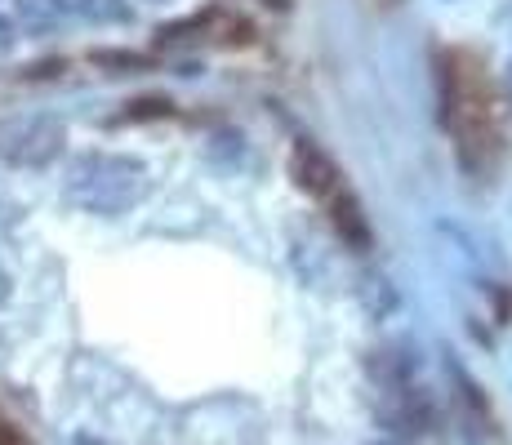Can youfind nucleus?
<instances>
[{"label": "nucleus", "instance_id": "1", "mask_svg": "<svg viewBox=\"0 0 512 445\" xmlns=\"http://www.w3.org/2000/svg\"><path fill=\"white\" fill-rule=\"evenodd\" d=\"M147 187V170L134 156L90 152L67 170V201L90 214H125Z\"/></svg>", "mask_w": 512, "mask_h": 445}, {"label": "nucleus", "instance_id": "2", "mask_svg": "<svg viewBox=\"0 0 512 445\" xmlns=\"http://www.w3.org/2000/svg\"><path fill=\"white\" fill-rule=\"evenodd\" d=\"M67 134L54 116H27L0 130V161L18 165V170H45L58 161Z\"/></svg>", "mask_w": 512, "mask_h": 445}, {"label": "nucleus", "instance_id": "3", "mask_svg": "<svg viewBox=\"0 0 512 445\" xmlns=\"http://www.w3.org/2000/svg\"><path fill=\"white\" fill-rule=\"evenodd\" d=\"M290 174H294V183H299L308 196H317V201H330V196L343 187L339 165H334L317 143H308V138H299V143H294V152H290Z\"/></svg>", "mask_w": 512, "mask_h": 445}, {"label": "nucleus", "instance_id": "4", "mask_svg": "<svg viewBox=\"0 0 512 445\" xmlns=\"http://www.w3.org/2000/svg\"><path fill=\"white\" fill-rule=\"evenodd\" d=\"M326 205H330L334 232L343 236V245H352V250H361V254H366V250H370V223H366V214H361V201L348 192V183H343V187L330 196Z\"/></svg>", "mask_w": 512, "mask_h": 445}, {"label": "nucleus", "instance_id": "5", "mask_svg": "<svg viewBox=\"0 0 512 445\" xmlns=\"http://www.w3.org/2000/svg\"><path fill=\"white\" fill-rule=\"evenodd\" d=\"M67 9H72V0H14V14L27 32H54L67 18Z\"/></svg>", "mask_w": 512, "mask_h": 445}, {"label": "nucleus", "instance_id": "6", "mask_svg": "<svg viewBox=\"0 0 512 445\" xmlns=\"http://www.w3.org/2000/svg\"><path fill=\"white\" fill-rule=\"evenodd\" d=\"M76 9H81L85 18H94V23H125V18H130L125 0H76Z\"/></svg>", "mask_w": 512, "mask_h": 445}, {"label": "nucleus", "instance_id": "7", "mask_svg": "<svg viewBox=\"0 0 512 445\" xmlns=\"http://www.w3.org/2000/svg\"><path fill=\"white\" fill-rule=\"evenodd\" d=\"M94 63H98V67H121V72H147V67H152V58H143V54H112V49H98Z\"/></svg>", "mask_w": 512, "mask_h": 445}, {"label": "nucleus", "instance_id": "8", "mask_svg": "<svg viewBox=\"0 0 512 445\" xmlns=\"http://www.w3.org/2000/svg\"><path fill=\"white\" fill-rule=\"evenodd\" d=\"M147 116H170V103H165V98H139V103L125 112V121H147Z\"/></svg>", "mask_w": 512, "mask_h": 445}, {"label": "nucleus", "instance_id": "9", "mask_svg": "<svg viewBox=\"0 0 512 445\" xmlns=\"http://www.w3.org/2000/svg\"><path fill=\"white\" fill-rule=\"evenodd\" d=\"M14 41H18V32H14V23H9L5 14H0V58L9 54V49H14Z\"/></svg>", "mask_w": 512, "mask_h": 445}, {"label": "nucleus", "instance_id": "10", "mask_svg": "<svg viewBox=\"0 0 512 445\" xmlns=\"http://www.w3.org/2000/svg\"><path fill=\"white\" fill-rule=\"evenodd\" d=\"M5 303H9V276L0 272V308H5Z\"/></svg>", "mask_w": 512, "mask_h": 445}, {"label": "nucleus", "instance_id": "11", "mask_svg": "<svg viewBox=\"0 0 512 445\" xmlns=\"http://www.w3.org/2000/svg\"><path fill=\"white\" fill-rule=\"evenodd\" d=\"M72 445H107V441H98V437H76Z\"/></svg>", "mask_w": 512, "mask_h": 445}, {"label": "nucleus", "instance_id": "12", "mask_svg": "<svg viewBox=\"0 0 512 445\" xmlns=\"http://www.w3.org/2000/svg\"><path fill=\"white\" fill-rule=\"evenodd\" d=\"M366 445H397V441H366Z\"/></svg>", "mask_w": 512, "mask_h": 445}, {"label": "nucleus", "instance_id": "13", "mask_svg": "<svg viewBox=\"0 0 512 445\" xmlns=\"http://www.w3.org/2000/svg\"><path fill=\"white\" fill-rule=\"evenodd\" d=\"M508 94H512V72H508Z\"/></svg>", "mask_w": 512, "mask_h": 445}]
</instances>
